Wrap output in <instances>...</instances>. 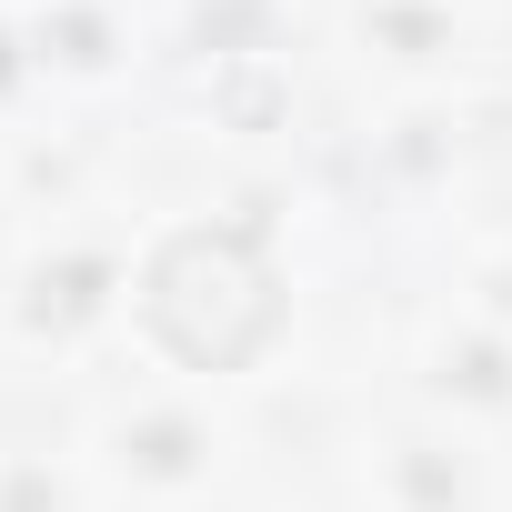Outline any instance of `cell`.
Wrapping results in <instances>:
<instances>
[{"label":"cell","mask_w":512,"mask_h":512,"mask_svg":"<svg viewBox=\"0 0 512 512\" xmlns=\"http://www.w3.org/2000/svg\"><path fill=\"white\" fill-rule=\"evenodd\" d=\"M151 322L181 362H241L262 352V332L282 322V292L262 272V241L251 231H181L151 262Z\"/></svg>","instance_id":"6da1fadb"},{"label":"cell","mask_w":512,"mask_h":512,"mask_svg":"<svg viewBox=\"0 0 512 512\" xmlns=\"http://www.w3.org/2000/svg\"><path fill=\"white\" fill-rule=\"evenodd\" d=\"M91 292H101V262H71L61 282H41V322H71V312H91Z\"/></svg>","instance_id":"7a4b0ae2"},{"label":"cell","mask_w":512,"mask_h":512,"mask_svg":"<svg viewBox=\"0 0 512 512\" xmlns=\"http://www.w3.org/2000/svg\"><path fill=\"white\" fill-rule=\"evenodd\" d=\"M141 452H151L161 472H181V452H191V432H171V422H161V432H141Z\"/></svg>","instance_id":"3957f363"}]
</instances>
